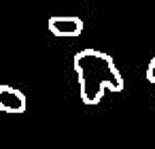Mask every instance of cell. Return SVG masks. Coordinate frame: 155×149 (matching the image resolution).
Segmentation results:
<instances>
[{
	"mask_svg": "<svg viewBox=\"0 0 155 149\" xmlns=\"http://www.w3.org/2000/svg\"><path fill=\"white\" fill-rule=\"evenodd\" d=\"M72 66L79 77L81 100L85 104H98L106 90L123 92V77L115 66L113 56L87 47L74 53Z\"/></svg>",
	"mask_w": 155,
	"mask_h": 149,
	"instance_id": "1",
	"label": "cell"
},
{
	"mask_svg": "<svg viewBox=\"0 0 155 149\" xmlns=\"http://www.w3.org/2000/svg\"><path fill=\"white\" fill-rule=\"evenodd\" d=\"M28 107L26 96L21 90L13 87V85H0V111L2 113H11V115H19L24 113Z\"/></svg>",
	"mask_w": 155,
	"mask_h": 149,
	"instance_id": "2",
	"label": "cell"
},
{
	"mask_svg": "<svg viewBox=\"0 0 155 149\" xmlns=\"http://www.w3.org/2000/svg\"><path fill=\"white\" fill-rule=\"evenodd\" d=\"M49 32L53 36H79L83 32V19L81 17H74V15H58V17H51L49 19Z\"/></svg>",
	"mask_w": 155,
	"mask_h": 149,
	"instance_id": "3",
	"label": "cell"
},
{
	"mask_svg": "<svg viewBox=\"0 0 155 149\" xmlns=\"http://www.w3.org/2000/svg\"><path fill=\"white\" fill-rule=\"evenodd\" d=\"M147 81L149 83H155V58H151V62L147 66Z\"/></svg>",
	"mask_w": 155,
	"mask_h": 149,
	"instance_id": "4",
	"label": "cell"
}]
</instances>
